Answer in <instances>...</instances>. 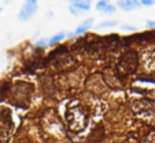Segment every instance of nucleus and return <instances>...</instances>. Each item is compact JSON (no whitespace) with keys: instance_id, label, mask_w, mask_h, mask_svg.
I'll return each mask as SVG.
<instances>
[{"instance_id":"obj_1","label":"nucleus","mask_w":155,"mask_h":143,"mask_svg":"<svg viewBox=\"0 0 155 143\" xmlns=\"http://www.w3.org/2000/svg\"><path fill=\"white\" fill-rule=\"evenodd\" d=\"M139 67V55L136 51L133 50H126L122 55L118 59L117 67H115V72L118 73V76L121 79L124 77H128L130 74H133L137 70Z\"/></svg>"},{"instance_id":"obj_2","label":"nucleus","mask_w":155,"mask_h":143,"mask_svg":"<svg viewBox=\"0 0 155 143\" xmlns=\"http://www.w3.org/2000/svg\"><path fill=\"white\" fill-rule=\"evenodd\" d=\"M132 110L147 124H155V100L146 98L135 99V102H132Z\"/></svg>"},{"instance_id":"obj_3","label":"nucleus","mask_w":155,"mask_h":143,"mask_svg":"<svg viewBox=\"0 0 155 143\" xmlns=\"http://www.w3.org/2000/svg\"><path fill=\"white\" fill-rule=\"evenodd\" d=\"M87 113L81 106H73L66 113V125L70 131L80 132L87 127Z\"/></svg>"},{"instance_id":"obj_4","label":"nucleus","mask_w":155,"mask_h":143,"mask_svg":"<svg viewBox=\"0 0 155 143\" xmlns=\"http://www.w3.org/2000/svg\"><path fill=\"white\" fill-rule=\"evenodd\" d=\"M37 10H38L37 0H25V3L22 4L19 12H18V19L21 22H28L36 15Z\"/></svg>"},{"instance_id":"obj_5","label":"nucleus","mask_w":155,"mask_h":143,"mask_svg":"<svg viewBox=\"0 0 155 143\" xmlns=\"http://www.w3.org/2000/svg\"><path fill=\"white\" fill-rule=\"evenodd\" d=\"M139 63L143 65V67L147 72L155 70V46L148 47L143 51L141 56L139 58Z\"/></svg>"},{"instance_id":"obj_6","label":"nucleus","mask_w":155,"mask_h":143,"mask_svg":"<svg viewBox=\"0 0 155 143\" xmlns=\"http://www.w3.org/2000/svg\"><path fill=\"white\" fill-rule=\"evenodd\" d=\"M94 22H95V18H94V17L87 18V19L82 21V22L80 23L78 26H77L76 29H74V32L68 33V39H71V37H78V36L85 35V33L89 32V29H91V28L94 26Z\"/></svg>"},{"instance_id":"obj_7","label":"nucleus","mask_w":155,"mask_h":143,"mask_svg":"<svg viewBox=\"0 0 155 143\" xmlns=\"http://www.w3.org/2000/svg\"><path fill=\"white\" fill-rule=\"evenodd\" d=\"M117 9H121L124 11H135L141 7L139 0H117Z\"/></svg>"},{"instance_id":"obj_8","label":"nucleus","mask_w":155,"mask_h":143,"mask_svg":"<svg viewBox=\"0 0 155 143\" xmlns=\"http://www.w3.org/2000/svg\"><path fill=\"white\" fill-rule=\"evenodd\" d=\"M94 0H70L69 6L76 7L77 10H80L81 12H87L91 10V4Z\"/></svg>"},{"instance_id":"obj_9","label":"nucleus","mask_w":155,"mask_h":143,"mask_svg":"<svg viewBox=\"0 0 155 143\" xmlns=\"http://www.w3.org/2000/svg\"><path fill=\"white\" fill-rule=\"evenodd\" d=\"M66 37H68V32H64V30H62V32L56 33V35H54L52 37L48 39V47L56 46V44H59L61 41H63Z\"/></svg>"},{"instance_id":"obj_10","label":"nucleus","mask_w":155,"mask_h":143,"mask_svg":"<svg viewBox=\"0 0 155 143\" xmlns=\"http://www.w3.org/2000/svg\"><path fill=\"white\" fill-rule=\"evenodd\" d=\"M118 25V22L117 21H113V19H107V21H104V22H102V23H99L97 25V29H108V28H114V26H117Z\"/></svg>"},{"instance_id":"obj_11","label":"nucleus","mask_w":155,"mask_h":143,"mask_svg":"<svg viewBox=\"0 0 155 143\" xmlns=\"http://www.w3.org/2000/svg\"><path fill=\"white\" fill-rule=\"evenodd\" d=\"M141 143H155V128L151 129L150 132H147V135L143 138Z\"/></svg>"},{"instance_id":"obj_12","label":"nucleus","mask_w":155,"mask_h":143,"mask_svg":"<svg viewBox=\"0 0 155 143\" xmlns=\"http://www.w3.org/2000/svg\"><path fill=\"white\" fill-rule=\"evenodd\" d=\"M117 11V6L115 4H108V6H106L104 9H103V14H106V15H111V14H114V12Z\"/></svg>"},{"instance_id":"obj_13","label":"nucleus","mask_w":155,"mask_h":143,"mask_svg":"<svg viewBox=\"0 0 155 143\" xmlns=\"http://www.w3.org/2000/svg\"><path fill=\"white\" fill-rule=\"evenodd\" d=\"M108 4H110V0H99V2H96V10L97 11H100L102 12L103 11V9H104L106 6H108Z\"/></svg>"},{"instance_id":"obj_14","label":"nucleus","mask_w":155,"mask_h":143,"mask_svg":"<svg viewBox=\"0 0 155 143\" xmlns=\"http://www.w3.org/2000/svg\"><path fill=\"white\" fill-rule=\"evenodd\" d=\"M35 46L37 48H45V47H48V39H40L38 41H36Z\"/></svg>"},{"instance_id":"obj_15","label":"nucleus","mask_w":155,"mask_h":143,"mask_svg":"<svg viewBox=\"0 0 155 143\" xmlns=\"http://www.w3.org/2000/svg\"><path fill=\"white\" fill-rule=\"evenodd\" d=\"M69 11H70V14L73 15V17H80V15H82V12L80 11V10H77L76 7H73V6H69Z\"/></svg>"},{"instance_id":"obj_16","label":"nucleus","mask_w":155,"mask_h":143,"mask_svg":"<svg viewBox=\"0 0 155 143\" xmlns=\"http://www.w3.org/2000/svg\"><path fill=\"white\" fill-rule=\"evenodd\" d=\"M139 2H140V4L144 7H151L155 4V0H139Z\"/></svg>"},{"instance_id":"obj_17","label":"nucleus","mask_w":155,"mask_h":143,"mask_svg":"<svg viewBox=\"0 0 155 143\" xmlns=\"http://www.w3.org/2000/svg\"><path fill=\"white\" fill-rule=\"evenodd\" d=\"M121 29L125 30V32H135L136 28L132 26V25H121Z\"/></svg>"},{"instance_id":"obj_18","label":"nucleus","mask_w":155,"mask_h":143,"mask_svg":"<svg viewBox=\"0 0 155 143\" xmlns=\"http://www.w3.org/2000/svg\"><path fill=\"white\" fill-rule=\"evenodd\" d=\"M146 23H147V26H148V28H151V29H155V21L148 19Z\"/></svg>"},{"instance_id":"obj_19","label":"nucleus","mask_w":155,"mask_h":143,"mask_svg":"<svg viewBox=\"0 0 155 143\" xmlns=\"http://www.w3.org/2000/svg\"><path fill=\"white\" fill-rule=\"evenodd\" d=\"M2 11H3V7H2V6H0V12H2Z\"/></svg>"}]
</instances>
